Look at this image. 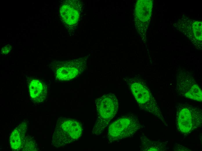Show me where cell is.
I'll use <instances>...</instances> for the list:
<instances>
[{
	"instance_id": "cell-1",
	"label": "cell",
	"mask_w": 202,
	"mask_h": 151,
	"mask_svg": "<svg viewBox=\"0 0 202 151\" xmlns=\"http://www.w3.org/2000/svg\"><path fill=\"white\" fill-rule=\"evenodd\" d=\"M97 118L92 129L93 134H101L116 114L118 102L116 96L112 93L104 94L95 101Z\"/></svg>"
},
{
	"instance_id": "cell-2",
	"label": "cell",
	"mask_w": 202,
	"mask_h": 151,
	"mask_svg": "<svg viewBox=\"0 0 202 151\" xmlns=\"http://www.w3.org/2000/svg\"><path fill=\"white\" fill-rule=\"evenodd\" d=\"M124 78L140 108L152 114L167 126L160 107L148 88L138 80L128 77Z\"/></svg>"
},
{
	"instance_id": "cell-3",
	"label": "cell",
	"mask_w": 202,
	"mask_h": 151,
	"mask_svg": "<svg viewBox=\"0 0 202 151\" xmlns=\"http://www.w3.org/2000/svg\"><path fill=\"white\" fill-rule=\"evenodd\" d=\"M176 127L181 133L188 134L201 127L202 110L199 107L186 103L176 105Z\"/></svg>"
},
{
	"instance_id": "cell-4",
	"label": "cell",
	"mask_w": 202,
	"mask_h": 151,
	"mask_svg": "<svg viewBox=\"0 0 202 151\" xmlns=\"http://www.w3.org/2000/svg\"><path fill=\"white\" fill-rule=\"evenodd\" d=\"M83 127L76 120L60 117L57 120L52 138L55 147H63L77 140L81 136Z\"/></svg>"
},
{
	"instance_id": "cell-5",
	"label": "cell",
	"mask_w": 202,
	"mask_h": 151,
	"mask_svg": "<svg viewBox=\"0 0 202 151\" xmlns=\"http://www.w3.org/2000/svg\"><path fill=\"white\" fill-rule=\"evenodd\" d=\"M137 117L133 114L124 116L113 122L109 126V141H114L133 136L143 127Z\"/></svg>"
},
{
	"instance_id": "cell-6",
	"label": "cell",
	"mask_w": 202,
	"mask_h": 151,
	"mask_svg": "<svg viewBox=\"0 0 202 151\" xmlns=\"http://www.w3.org/2000/svg\"><path fill=\"white\" fill-rule=\"evenodd\" d=\"M176 89L183 96L202 101V91L193 77L187 72L181 71L177 75Z\"/></svg>"
},
{
	"instance_id": "cell-7",
	"label": "cell",
	"mask_w": 202,
	"mask_h": 151,
	"mask_svg": "<svg viewBox=\"0 0 202 151\" xmlns=\"http://www.w3.org/2000/svg\"><path fill=\"white\" fill-rule=\"evenodd\" d=\"M56 78L60 81H68L83 73L86 66V59L82 58L58 63L56 66Z\"/></svg>"
},
{
	"instance_id": "cell-8",
	"label": "cell",
	"mask_w": 202,
	"mask_h": 151,
	"mask_svg": "<svg viewBox=\"0 0 202 151\" xmlns=\"http://www.w3.org/2000/svg\"><path fill=\"white\" fill-rule=\"evenodd\" d=\"M181 32L187 36L197 48H202V22L188 18L182 19L177 24Z\"/></svg>"
},
{
	"instance_id": "cell-9",
	"label": "cell",
	"mask_w": 202,
	"mask_h": 151,
	"mask_svg": "<svg viewBox=\"0 0 202 151\" xmlns=\"http://www.w3.org/2000/svg\"><path fill=\"white\" fill-rule=\"evenodd\" d=\"M78 0L66 1L60 8L61 16L64 22L69 27H74L77 23L81 8Z\"/></svg>"
},
{
	"instance_id": "cell-10",
	"label": "cell",
	"mask_w": 202,
	"mask_h": 151,
	"mask_svg": "<svg viewBox=\"0 0 202 151\" xmlns=\"http://www.w3.org/2000/svg\"><path fill=\"white\" fill-rule=\"evenodd\" d=\"M27 128L26 123L24 121L12 132L10 138V142L12 150L15 151L21 150Z\"/></svg>"
},
{
	"instance_id": "cell-11",
	"label": "cell",
	"mask_w": 202,
	"mask_h": 151,
	"mask_svg": "<svg viewBox=\"0 0 202 151\" xmlns=\"http://www.w3.org/2000/svg\"><path fill=\"white\" fill-rule=\"evenodd\" d=\"M29 88L30 96L33 101L39 103L45 100L47 90L45 84L39 80H33L30 83Z\"/></svg>"
},
{
	"instance_id": "cell-12",
	"label": "cell",
	"mask_w": 202,
	"mask_h": 151,
	"mask_svg": "<svg viewBox=\"0 0 202 151\" xmlns=\"http://www.w3.org/2000/svg\"><path fill=\"white\" fill-rule=\"evenodd\" d=\"M152 3L151 0H139L136 6V13L138 19L143 23L147 22L151 15Z\"/></svg>"
},
{
	"instance_id": "cell-13",
	"label": "cell",
	"mask_w": 202,
	"mask_h": 151,
	"mask_svg": "<svg viewBox=\"0 0 202 151\" xmlns=\"http://www.w3.org/2000/svg\"><path fill=\"white\" fill-rule=\"evenodd\" d=\"M140 139L142 143V151H164L167 149V142L154 141L144 135L140 136Z\"/></svg>"
},
{
	"instance_id": "cell-14",
	"label": "cell",
	"mask_w": 202,
	"mask_h": 151,
	"mask_svg": "<svg viewBox=\"0 0 202 151\" xmlns=\"http://www.w3.org/2000/svg\"><path fill=\"white\" fill-rule=\"evenodd\" d=\"M21 150L23 151L37 150L36 142L30 136H26L24 140Z\"/></svg>"
},
{
	"instance_id": "cell-15",
	"label": "cell",
	"mask_w": 202,
	"mask_h": 151,
	"mask_svg": "<svg viewBox=\"0 0 202 151\" xmlns=\"http://www.w3.org/2000/svg\"><path fill=\"white\" fill-rule=\"evenodd\" d=\"M11 48V46L10 45H7L2 48L1 53L4 54L8 53L10 52Z\"/></svg>"
}]
</instances>
